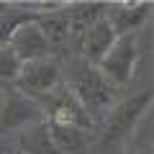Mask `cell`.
Segmentation results:
<instances>
[{"mask_svg": "<svg viewBox=\"0 0 154 154\" xmlns=\"http://www.w3.org/2000/svg\"><path fill=\"white\" fill-rule=\"evenodd\" d=\"M64 85L69 88V93L77 98V103L85 108V113L98 123V118H103L110 108L116 105V95L118 90L100 75V69L90 62L75 59L67 64V80Z\"/></svg>", "mask_w": 154, "mask_h": 154, "instance_id": "6da1fadb", "label": "cell"}, {"mask_svg": "<svg viewBox=\"0 0 154 154\" xmlns=\"http://www.w3.org/2000/svg\"><path fill=\"white\" fill-rule=\"evenodd\" d=\"M149 105H152V90L149 88L136 95H128L123 100H116V105L103 116V131H100L103 144H118L131 139L141 118L146 116Z\"/></svg>", "mask_w": 154, "mask_h": 154, "instance_id": "7a4b0ae2", "label": "cell"}, {"mask_svg": "<svg viewBox=\"0 0 154 154\" xmlns=\"http://www.w3.org/2000/svg\"><path fill=\"white\" fill-rule=\"evenodd\" d=\"M38 110H41V118L46 123H62V126H80L88 128V131H95V121L85 113V108L77 103V98L69 93V88L62 80L51 93L41 95L36 100Z\"/></svg>", "mask_w": 154, "mask_h": 154, "instance_id": "3957f363", "label": "cell"}, {"mask_svg": "<svg viewBox=\"0 0 154 154\" xmlns=\"http://www.w3.org/2000/svg\"><path fill=\"white\" fill-rule=\"evenodd\" d=\"M139 64V33H128V36H118L116 44L108 49V54L98 62L100 75L113 85L116 90L128 85L136 75Z\"/></svg>", "mask_w": 154, "mask_h": 154, "instance_id": "277c9868", "label": "cell"}, {"mask_svg": "<svg viewBox=\"0 0 154 154\" xmlns=\"http://www.w3.org/2000/svg\"><path fill=\"white\" fill-rule=\"evenodd\" d=\"M59 82H62V64L49 57V59L21 64V72L16 77L13 90L26 95V98H31V100H38L41 95L51 93Z\"/></svg>", "mask_w": 154, "mask_h": 154, "instance_id": "5b68a950", "label": "cell"}, {"mask_svg": "<svg viewBox=\"0 0 154 154\" xmlns=\"http://www.w3.org/2000/svg\"><path fill=\"white\" fill-rule=\"evenodd\" d=\"M44 121L38 103L16 90H3L0 93V134L8 131H23L33 123Z\"/></svg>", "mask_w": 154, "mask_h": 154, "instance_id": "8992f818", "label": "cell"}, {"mask_svg": "<svg viewBox=\"0 0 154 154\" xmlns=\"http://www.w3.org/2000/svg\"><path fill=\"white\" fill-rule=\"evenodd\" d=\"M152 3H108V13L105 21L110 23L116 36H128V33H139L152 18Z\"/></svg>", "mask_w": 154, "mask_h": 154, "instance_id": "52a82bcc", "label": "cell"}, {"mask_svg": "<svg viewBox=\"0 0 154 154\" xmlns=\"http://www.w3.org/2000/svg\"><path fill=\"white\" fill-rule=\"evenodd\" d=\"M8 49L16 54V59L21 64H28V62H38V59H49L51 54V46L46 41V36L41 33V28L33 23H26L16 31V36L11 38Z\"/></svg>", "mask_w": 154, "mask_h": 154, "instance_id": "ba28073f", "label": "cell"}, {"mask_svg": "<svg viewBox=\"0 0 154 154\" xmlns=\"http://www.w3.org/2000/svg\"><path fill=\"white\" fill-rule=\"evenodd\" d=\"M116 38L118 36L113 33V28H110V23L105 21V18L98 21V23H93V26L80 36V59L90 62V64H98V62L108 54V49L116 44Z\"/></svg>", "mask_w": 154, "mask_h": 154, "instance_id": "9c48e42d", "label": "cell"}, {"mask_svg": "<svg viewBox=\"0 0 154 154\" xmlns=\"http://www.w3.org/2000/svg\"><path fill=\"white\" fill-rule=\"evenodd\" d=\"M46 126H49L51 141L59 149V154H88L95 141V131H88V128L62 126V123H46Z\"/></svg>", "mask_w": 154, "mask_h": 154, "instance_id": "30bf717a", "label": "cell"}, {"mask_svg": "<svg viewBox=\"0 0 154 154\" xmlns=\"http://www.w3.org/2000/svg\"><path fill=\"white\" fill-rule=\"evenodd\" d=\"M64 13L69 21V36H82L93 23L105 18L108 3H67Z\"/></svg>", "mask_w": 154, "mask_h": 154, "instance_id": "8fae6325", "label": "cell"}, {"mask_svg": "<svg viewBox=\"0 0 154 154\" xmlns=\"http://www.w3.org/2000/svg\"><path fill=\"white\" fill-rule=\"evenodd\" d=\"M16 146H18L21 154H59V149L51 141L49 126H46L44 121H38V123H33V126L18 131Z\"/></svg>", "mask_w": 154, "mask_h": 154, "instance_id": "7c38bea8", "label": "cell"}, {"mask_svg": "<svg viewBox=\"0 0 154 154\" xmlns=\"http://www.w3.org/2000/svg\"><path fill=\"white\" fill-rule=\"evenodd\" d=\"M33 21H38V16L26 11L21 3H0V49H5L11 44V38L16 36L21 26Z\"/></svg>", "mask_w": 154, "mask_h": 154, "instance_id": "4fadbf2b", "label": "cell"}, {"mask_svg": "<svg viewBox=\"0 0 154 154\" xmlns=\"http://www.w3.org/2000/svg\"><path fill=\"white\" fill-rule=\"evenodd\" d=\"M64 5H67V3H64ZM64 5H62L59 11L41 13V16H38V21H36V26L41 28V33H44L46 41H49L51 51L59 49V46L67 41V38H69V21H67Z\"/></svg>", "mask_w": 154, "mask_h": 154, "instance_id": "5bb4252c", "label": "cell"}, {"mask_svg": "<svg viewBox=\"0 0 154 154\" xmlns=\"http://www.w3.org/2000/svg\"><path fill=\"white\" fill-rule=\"evenodd\" d=\"M18 72H21V62L16 59V54L8 46L0 49V93L3 90H13Z\"/></svg>", "mask_w": 154, "mask_h": 154, "instance_id": "9a60e30c", "label": "cell"}, {"mask_svg": "<svg viewBox=\"0 0 154 154\" xmlns=\"http://www.w3.org/2000/svg\"><path fill=\"white\" fill-rule=\"evenodd\" d=\"M136 154H152V149H141V152H136Z\"/></svg>", "mask_w": 154, "mask_h": 154, "instance_id": "2e32d148", "label": "cell"}]
</instances>
